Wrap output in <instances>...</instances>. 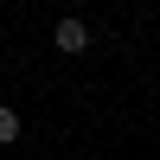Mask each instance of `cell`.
<instances>
[{
  "instance_id": "cell-1",
  "label": "cell",
  "mask_w": 160,
  "mask_h": 160,
  "mask_svg": "<svg viewBox=\"0 0 160 160\" xmlns=\"http://www.w3.org/2000/svg\"><path fill=\"white\" fill-rule=\"evenodd\" d=\"M51 45H58V51H71V58H83V51H90V26L71 13V19H58V26H51Z\"/></svg>"
},
{
  "instance_id": "cell-2",
  "label": "cell",
  "mask_w": 160,
  "mask_h": 160,
  "mask_svg": "<svg viewBox=\"0 0 160 160\" xmlns=\"http://www.w3.org/2000/svg\"><path fill=\"white\" fill-rule=\"evenodd\" d=\"M13 141H19V109L0 102V148H13Z\"/></svg>"
}]
</instances>
